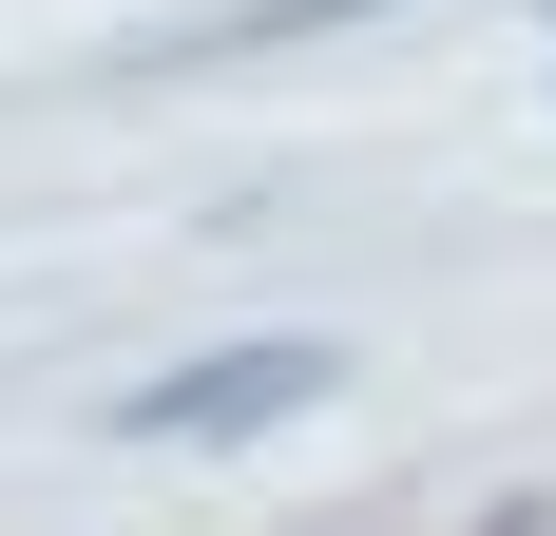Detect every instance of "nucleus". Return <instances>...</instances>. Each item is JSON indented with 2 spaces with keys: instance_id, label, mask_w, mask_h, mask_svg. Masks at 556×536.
Listing matches in <instances>:
<instances>
[{
  "instance_id": "obj_1",
  "label": "nucleus",
  "mask_w": 556,
  "mask_h": 536,
  "mask_svg": "<svg viewBox=\"0 0 556 536\" xmlns=\"http://www.w3.org/2000/svg\"><path fill=\"white\" fill-rule=\"evenodd\" d=\"M327 383H345V345H327V326H250V345H212V365L135 383V403H115V441H173V460H230V441L307 422Z\"/></svg>"
},
{
  "instance_id": "obj_2",
  "label": "nucleus",
  "mask_w": 556,
  "mask_h": 536,
  "mask_svg": "<svg viewBox=\"0 0 556 536\" xmlns=\"http://www.w3.org/2000/svg\"><path fill=\"white\" fill-rule=\"evenodd\" d=\"M365 20H403V0H250V20H192L173 58H288V39H365Z\"/></svg>"
}]
</instances>
